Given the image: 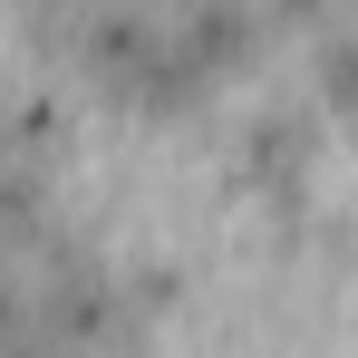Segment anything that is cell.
<instances>
[{
	"label": "cell",
	"instance_id": "obj_1",
	"mask_svg": "<svg viewBox=\"0 0 358 358\" xmlns=\"http://www.w3.org/2000/svg\"><path fill=\"white\" fill-rule=\"evenodd\" d=\"M320 107L291 97V107H262V117L233 126V155H223V175L252 194V203H271V213H291L300 194H310V165H320Z\"/></svg>",
	"mask_w": 358,
	"mask_h": 358
},
{
	"label": "cell",
	"instance_id": "obj_2",
	"mask_svg": "<svg viewBox=\"0 0 358 358\" xmlns=\"http://www.w3.org/2000/svg\"><path fill=\"white\" fill-rule=\"evenodd\" d=\"M300 97H310L320 117H358V20L310 29V78H300Z\"/></svg>",
	"mask_w": 358,
	"mask_h": 358
}]
</instances>
